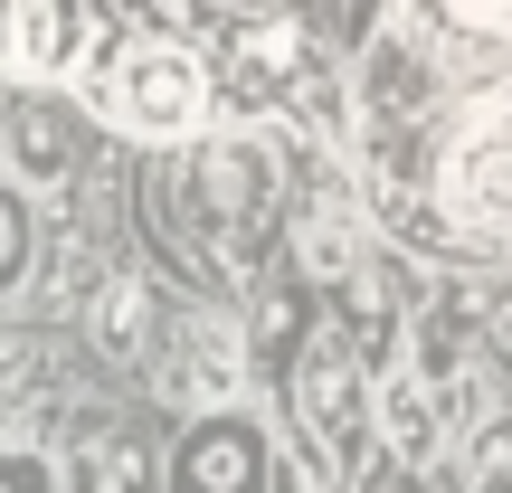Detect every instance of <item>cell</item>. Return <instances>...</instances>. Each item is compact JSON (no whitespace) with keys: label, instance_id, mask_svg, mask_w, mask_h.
Wrapping results in <instances>:
<instances>
[{"label":"cell","instance_id":"6da1fadb","mask_svg":"<svg viewBox=\"0 0 512 493\" xmlns=\"http://www.w3.org/2000/svg\"><path fill=\"white\" fill-rule=\"evenodd\" d=\"M437 200L465 238H512V86L475 95V114L437 162Z\"/></svg>","mask_w":512,"mask_h":493},{"label":"cell","instance_id":"7a4b0ae2","mask_svg":"<svg viewBox=\"0 0 512 493\" xmlns=\"http://www.w3.org/2000/svg\"><path fill=\"white\" fill-rule=\"evenodd\" d=\"M105 105H114V124L152 133V143H181V133L209 124L219 76H209L190 48H124V57L105 67Z\"/></svg>","mask_w":512,"mask_h":493},{"label":"cell","instance_id":"3957f363","mask_svg":"<svg viewBox=\"0 0 512 493\" xmlns=\"http://www.w3.org/2000/svg\"><path fill=\"white\" fill-rule=\"evenodd\" d=\"M200 19H219V48L238 67V105H266V86H285L304 67V29L294 19H256V10H200Z\"/></svg>","mask_w":512,"mask_h":493},{"label":"cell","instance_id":"277c9868","mask_svg":"<svg viewBox=\"0 0 512 493\" xmlns=\"http://www.w3.org/2000/svg\"><path fill=\"white\" fill-rule=\"evenodd\" d=\"M76 38H86V0H19L10 10V48L29 76H57L76 57Z\"/></svg>","mask_w":512,"mask_h":493},{"label":"cell","instance_id":"5b68a950","mask_svg":"<svg viewBox=\"0 0 512 493\" xmlns=\"http://www.w3.org/2000/svg\"><path fill=\"white\" fill-rule=\"evenodd\" d=\"M190 484L247 493L256 484V437H247V427H209V437H190Z\"/></svg>","mask_w":512,"mask_h":493},{"label":"cell","instance_id":"8992f818","mask_svg":"<svg viewBox=\"0 0 512 493\" xmlns=\"http://www.w3.org/2000/svg\"><path fill=\"white\" fill-rule=\"evenodd\" d=\"M19 162H29V171H67V162H76V124L48 105V95L19 105Z\"/></svg>","mask_w":512,"mask_h":493},{"label":"cell","instance_id":"52a82bcc","mask_svg":"<svg viewBox=\"0 0 512 493\" xmlns=\"http://www.w3.org/2000/svg\"><path fill=\"white\" fill-rule=\"evenodd\" d=\"M456 38H512V0H427Z\"/></svg>","mask_w":512,"mask_h":493},{"label":"cell","instance_id":"ba28073f","mask_svg":"<svg viewBox=\"0 0 512 493\" xmlns=\"http://www.w3.org/2000/svg\"><path fill=\"white\" fill-rule=\"evenodd\" d=\"M95 332L124 351L133 332H143V285H105V304H95Z\"/></svg>","mask_w":512,"mask_h":493},{"label":"cell","instance_id":"9c48e42d","mask_svg":"<svg viewBox=\"0 0 512 493\" xmlns=\"http://www.w3.org/2000/svg\"><path fill=\"white\" fill-rule=\"evenodd\" d=\"M19 256H29V228H19V209L0 200V285H10V275H19Z\"/></svg>","mask_w":512,"mask_h":493},{"label":"cell","instance_id":"30bf717a","mask_svg":"<svg viewBox=\"0 0 512 493\" xmlns=\"http://www.w3.org/2000/svg\"><path fill=\"white\" fill-rule=\"evenodd\" d=\"M389 418H399V437H408V446H418V437H427V427H437V408H418V389H399V399H389Z\"/></svg>","mask_w":512,"mask_h":493},{"label":"cell","instance_id":"8fae6325","mask_svg":"<svg viewBox=\"0 0 512 493\" xmlns=\"http://www.w3.org/2000/svg\"><path fill=\"white\" fill-rule=\"evenodd\" d=\"M399 493H408V484H399Z\"/></svg>","mask_w":512,"mask_h":493}]
</instances>
